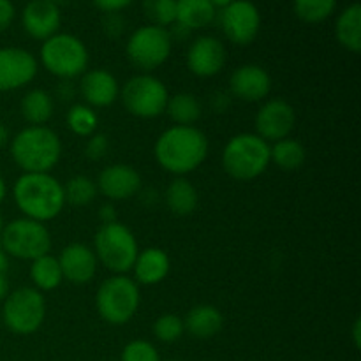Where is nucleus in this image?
I'll return each mask as SVG.
<instances>
[{
	"label": "nucleus",
	"mask_w": 361,
	"mask_h": 361,
	"mask_svg": "<svg viewBox=\"0 0 361 361\" xmlns=\"http://www.w3.org/2000/svg\"><path fill=\"white\" fill-rule=\"evenodd\" d=\"M208 137L194 126H173L157 137L154 155L164 171L185 176L196 171L208 155Z\"/></svg>",
	"instance_id": "f257e3e1"
},
{
	"label": "nucleus",
	"mask_w": 361,
	"mask_h": 361,
	"mask_svg": "<svg viewBox=\"0 0 361 361\" xmlns=\"http://www.w3.org/2000/svg\"><path fill=\"white\" fill-rule=\"evenodd\" d=\"M13 200L21 215L37 222H49L66 207L63 185L51 173H23L13 185Z\"/></svg>",
	"instance_id": "f03ea898"
},
{
	"label": "nucleus",
	"mask_w": 361,
	"mask_h": 361,
	"mask_svg": "<svg viewBox=\"0 0 361 361\" xmlns=\"http://www.w3.org/2000/svg\"><path fill=\"white\" fill-rule=\"evenodd\" d=\"M11 157L23 173H49L62 157V141L49 127L28 126L11 140Z\"/></svg>",
	"instance_id": "7ed1b4c3"
},
{
	"label": "nucleus",
	"mask_w": 361,
	"mask_h": 361,
	"mask_svg": "<svg viewBox=\"0 0 361 361\" xmlns=\"http://www.w3.org/2000/svg\"><path fill=\"white\" fill-rule=\"evenodd\" d=\"M270 162V143L252 133L236 134L222 150V168L231 178L240 182L261 176Z\"/></svg>",
	"instance_id": "20e7f679"
},
{
	"label": "nucleus",
	"mask_w": 361,
	"mask_h": 361,
	"mask_svg": "<svg viewBox=\"0 0 361 361\" xmlns=\"http://www.w3.org/2000/svg\"><path fill=\"white\" fill-rule=\"evenodd\" d=\"M141 303L140 284L127 275H111L99 286L95 307L102 321L111 326L127 324Z\"/></svg>",
	"instance_id": "39448f33"
},
{
	"label": "nucleus",
	"mask_w": 361,
	"mask_h": 361,
	"mask_svg": "<svg viewBox=\"0 0 361 361\" xmlns=\"http://www.w3.org/2000/svg\"><path fill=\"white\" fill-rule=\"evenodd\" d=\"M94 252L97 263L113 275H126L133 270L140 247L136 236L122 222L101 224L94 236Z\"/></svg>",
	"instance_id": "423d86ee"
},
{
	"label": "nucleus",
	"mask_w": 361,
	"mask_h": 361,
	"mask_svg": "<svg viewBox=\"0 0 361 361\" xmlns=\"http://www.w3.org/2000/svg\"><path fill=\"white\" fill-rule=\"evenodd\" d=\"M39 59L49 74L63 81L83 76L88 69L87 46L73 34H55L42 41Z\"/></svg>",
	"instance_id": "0eeeda50"
},
{
	"label": "nucleus",
	"mask_w": 361,
	"mask_h": 361,
	"mask_svg": "<svg viewBox=\"0 0 361 361\" xmlns=\"http://www.w3.org/2000/svg\"><path fill=\"white\" fill-rule=\"evenodd\" d=\"M4 252L14 259L34 261L51 252V233L46 224L32 219H13L0 231Z\"/></svg>",
	"instance_id": "6e6552de"
},
{
	"label": "nucleus",
	"mask_w": 361,
	"mask_h": 361,
	"mask_svg": "<svg viewBox=\"0 0 361 361\" xmlns=\"http://www.w3.org/2000/svg\"><path fill=\"white\" fill-rule=\"evenodd\" d=\"M46 317V300L35 288H18L2 302L0 321L16 335H32L42 326Z\"/></svg>",
	"instance_id": "1a4fd4ad"
},
{
	"label": "nucleus",
	"mask_w": 361,
	"mask_h": 361,
	"mask_svg": "<svg viewBox=\"0 0 361 361\" xmlns=\"http://www.w3.org/2000/svg\"><path fill=\"white\" fill-rule=\"evenodd\" d=\"M171 32L157 25H143L130 34L126 53L129 62L141 73L150 74L171 55Z\"/></svg>",
	"instance_id": "9d476101"
},
{
	"label": "nucleus",
	"mask_w": 361,
	"mask_h": 361,
	"mask_svg": "<svg viewBox=\"0 0 361 361\" xmlns=\"http://www.w3.org/2000/svg\"><path fill=\"white\" fill-rule=\"evenodd\" d=\"M127 111L137 118H157L166 111L169 92L159 78L141 73L129 78L120 90Z\"/></svg>",
	"instance_id": "9b49d317"
},
{
	"label": "nucleus",
	"mask_w": 361,
	"mask_h": 361,
	"mask_svg": "<svg viewBox=\"0 0 361 361\" xmlns=\"http://www.w3.org/2000/svg\"><path fill=\"white\" fill-rule=\"evenodd\" d=\"M221 28L233 44L249 46L259 34V9L250 0H235L222 7Z\"/></svg>",
	"instance_id": "f8f14e48"
},
{
	"label": "nucleus",
	"mask_w": 361,
	"mask_h": 361,
	"mask_svg": "<svg viewBox=\"0 0 361 361\" xmlns=\"http://www.w3.org/2000/svg\"><path fill=\"white\" fill-rule=\"evenodd\" d=\"M296 123L295 108L284 99H270L256 113V134L267 143H277L291 136Z\"/></svg>",
	"instance_id": "ddd939ff"
},
{
	"label": "nucleus",
	"mask_w": 361,
	"mask_h": 361,
	"mask_svg": "<svg viewBox=\"0 0 361 361\" xmlns=\"http://www.w3.org/2000/svg\"><path fill=\"white\" fill-rule=\"evenodd\" d=\"M37 74V59L16 46L0 48V92H13L32 83Z\"/></svg>",
	"instance_id": "4468645a"
},
{
	"label": "nucleus",
	"mask_w": 361,
	"mask_h": 361,
	"mask_svg": "<svg viewBox=\"0 0 361 361\" xmlns=\"http://www.w3.org/2000/svg\"><path fill=\"white\" fill-rule=\"evenodd\" d=\"M187 69L197 78H214L224 69L226 48L214 35L194 39L187 51Z\"/></svg>",
	"instance_id": "2eb2a0df"
},
{
	"label": "nucleus",
	"mask_w": 361,
	"mask_h": 361,
	"mask_svg": "<svg viewBox=\"0 0 361 361\" xmlns=\"http://www.w3.org/2000/svg\"><path fill=\"white\" fill-rule=\"evenodd\" d=\"M97 192L109 201H126L137 196L141 190V175L129 164H111L99 173Z\"/></svg>",
	"instance_id": "dca6fc26"
},
{
	"label": "nucleus",
	"mask_w": 361,
	"mask_h": 361,
	"mask_svg": "<svg viewBox=\"0 0 361 361\" xmlns=\"http://www.w3.org/2000/svg\"><path fill=\"white\" fill-rule=\"evenodd\" d=\"M271 92V76L257 63H245L229 76V95L243 102H259Z\"/></svg>",
	"instance_id": "f3484780"
},
{
	"label": "nucleus",
	"mask_w": 361,
	"mask_h": 361,
	"mask_svg": "<svg viewBox=\"0 0 361 361\" xmlns=\"http://www.w3.org/2000/svg\"><path fill=\"white\" fill-rule=\"evenodd\" d=\"M62 14L53 0H32L21 13V25L32 39L46 41L59 34Z\"/></svg>",
	"instance_id": "a211bd4d"
},
{
	"label": "nucleus",
	"mask_w": 361,
	"mask_h": 361,
	"mask_svg": "<svg viewBox=\"0 0 361 361\" xmlns=\"http://www.w3.org/2000/svg\"><path fill=\"white\" fill-rule=\"evenodd\" d=\"M56 259L62 268L63 281H69L71 284H88L97 274L99 263L94 249L85 243H71V245L63 247Z\"/></svg>",
	"instance_id": "6ab92c4d"
},
{
	"label": "nucleus",
	"mask_w": 361,
	"mask_h": 361,
	"mask_svg": "<svg viewBox=\"0 0 361 361\" xmlns=\"http://www.w3.org/2000/svg\"><path fill=\"white\" fill-rule=\"evenodd\" d=\"M80 92L90 108H108L120 97V85L109 71L90 69L81 76Z\"/></svg>",
	"instance_id": "aec40b11"
},
{
	"label": "nucleus",
	"mask_w": 361,
	"mask_h": 361,
	"mask_svg": "<svg viewBox=\"0 0 361 361\" xmlns=\"http://www.w3.org/2000/svg\"><path fill=\"white\" fill-rule=\"evenodd\" d=\"M171 261L168 252L161 247H147L137 252L134 261V281L143 286H157L168 277Z\"/></svg>",
	"instance_id": "412c9836"
},
{
	"label": "nucleus",
	"mask_w": 361,
	"mask_h": 361,
	"mask_svg": "<svg viewBox=\"0 0 361 361\" xmlns=\"http://www.w3.org/2000/svg\"><path fill=\"white\" fill-rule=\"evenodd\" d=\"M222 326H224V316L217 307L208 305V303L192 307L183 319V328L187 334L200 341L215 337L222 330Z\"/></svg>",
	"instance_id": "4be33fe9"
},
{
	"label": "nucleus",
	"mask_w": 361,
	"mask_h": 361,
	"mask_svg": "<svg viewBox=\"0 0 361 361\" xmlns=\"http://www.w3.org/2000/svg\"><path fill=\"white\" fill-rule=\"evenodd\" d=\"M217 7L210 0H176L175 23L185 30H200L215 20Z\"/></svg>",
	"instance_id": "5701e85b"
},
{
	"label": "nucleus",
	"mask_w": 361,
	"mask_h": 361,
	"mask_svg": "<svg viewBox=\"0 0 361 361\" xmlns=\"http://www.w3.org/2000/svg\"><path fill=\"white\" fill-rule=\"evenodd\" d=\"M164 201L168 204L169 212L178 217H187L192 214L200 203L197 189L185 178V176H176L168 185L164 194Z\"/></svg>",
	"instance_id": "b1692460"
},
{
	"label": "nucleus",
	"mask_w": 361,
	"mask_h": 361,
	"mask_svg": "<svg viewBox=\"0 0 361 361\" xmlns=\"http://www.w3.org/2000/svg\"><path fill=\"white\" fill-rule=\"evenodd\" d=\"M335 35L348 51H361V6L358 2L348 6L338 14L337 23H335Z\"/></svg>",
	"instance_id": "393cba45"
},
{
	"label": "nucleus",
	"mask_w": 361,
	"mask_h": 361,
	"mask_svg": "<svg viewBox=\"0 0 361 361\" xmlns=\"http://www.w3.org/2000/svg\"><path fill=\"white\" fill-rule=\"evenodd\" d=\"M20 111L30 126H46L53 116L51 95L42 88H32L21 99Z\"/></svg>",
	"instance_id": "a878e982"
},
{
	"label": "nucleus",
	"mask_w": 361,
	"mask_h": 361,
	"mask_svg": "<svg viewBox=\"0 0 361 361\" xmlns=\"http://www.w3.org/2000/svg\"><path fill=\"white\" fill-rule=\"evenodd\" d=\"M166 113L175 122V126H194L203 113L200 99L190 92H178L169 95Z\"/></svg>",
	"instance_id": "bb28decb"
},
{
	"label": "nucleus",
	"mask_w": 361,
	"mask_h": 361,
	"mask_svg": "<svg viewBox=\"0 0 361 361\" xmlns=\"http://www.w3.org/2000/svg\"><path fill=\"white\" fill-rule=\"evenodd\" d=\"M30 281L37 291H55L63 282L59 259L51 254L30 261Z\"/></svg>",
	"instance_id": "cd10ccee"
},
{
	"label": "nucleus",
	"mask_w": 361,
	"mask_h": 361,
	"mask_svg": "<svg viewBox=\"0 0 361 361\" xmlns=\"http://www.w3.org/2000/svg\"><path fill=\"white\" fill-rule=\"evenodd\" d=\"M305 147L298 140L286 137L270 145V161L282 171H296L305 164Z\"/></svg>",
	"instance_id": "c85d7f7f"
},
{
	"label": "nucleus",
	"mask_w": 361,
	"mask_h": 361,
	"mask_svg": "<svg viewBox=\"0 0 361 361\" xmlns=\"http://www.w3.org/2000/svg\"><path fill=\"white\" fill-rule=\"evenodd\" d=\"M66 123L76 136L90 137L99 127V116L88 104H73L66 115Z\"/></svg>",
	"instance_id": "c756f323"
},
{
	"label": "nucleus",
	"mask_w": 361,
	"mask_h": 361,
	"mask_svg": "<svg viewBox=\"0 0 361 361\" xmlns=\"http://www.w3.org/2000/svg\"><path fill=\"white\" fill-rule=\"evenodd\" d=\"M63 194H66V203L73 207H87L97 196V185L90 176L76 175L67 180L63 185Z\"/></svg>",
	"instance_id": "7c9ffc66"
},
{
	"label": "nucleus",
	"mask_w": 361,
	"mask_h": 361,
	"mask_svg": "<svg viewBox=\"0 0 361 361\" xmlns=\"http://www.w3.org/2000/svg\"><path fill=\"white\" fill-rule=\"evenodd\" d=\"M293 7L305 23H323L334 14L337 0H293Z\"/></svg>",
	"instance_id": "2f4dec72"
},
{
	"label": "nucleus",
	"mask_w": 361,
	"mask_h": 361,
	"mask_svg": "<svg viewBox=\"0 0 361 361\" xmlns=\"http://www.w3.org/2000/svg\"><path fill=\"white\" fill-rule=\"evenodd\" d=\"M143 11L150 25L166 28L175 23L176 0H143Z\"/></svg>",
	"instance_id": "473e14b6"
},
{
	"label": "nucleus",
	"mask_w": 361,
	"mask_h": 361,
	"mask_svg": "<svg viewBox=\"0 0 361 361\" xmlns=\"http://www.w3.org/2000/svg\"><path fill=\"white\" fill-rule=\"evenodd\" d=\"M183 334H185L183 319L176 314H162L155 319L154 335L157 341L164 342V344H173V342L180 341Z\"/></svg>",
	"instance_id": "72a5a7b5"
},
{
	"label": "nucleus",
	"mask_w": 361,
	"mask_h": 361,
	"mask_svg": "<svg viewBox=\"0 0 361 361\" xmlns=\"http://www.w3.org/2000/svg\"><path fill=\"white\" fill-rule=\"evenodd\" d=\"M120 361H161V355L148 341H133L123 348Z\"/></svg>",
	"instance_id": "f704fd0d"
},
{
	"label": "nucleus",
	"mask_w": 361,
	"mask_h": 361,
	"mask_svg": "<svg viewBox=\"0 0 361 361\" xmlns=\"http://www.w3.org/2000/svg\"><path fill=\"white\" fill-rule=\"evenodd\" d=\"M108 150L109 141L104 134H92V136L88 137L87 145H85V155H87V159H90V161H101V159L108 154Z\"/></svg>",
	"instance_id": "c9c22d12"
},
{
	"label": "nucleus",
	"mask_w": 361,
	"mask_h": 361,
	"mask_svg": "<svg viewBox=\"0 0 361 361\" xmlns=\"http://www.w3.org/2000/svg\"><path fill=\"white\" fill-rule=\"evenodd\" d=\"M14 16H16L14 4L11 0H0V34L13 25Z\"/></svg>",
	"instance_id": "e433bc0d"
},
{
	"label": "nucleus",
	"mask_w": 361,
	"mask_h": 361,
	"mask_svg": "<svg viewBox=\"0 0 361 361\" xmlns=\"http://www.w3.org/2000/svg\"><path fill=\"white\" fill-rule=\"evenodd\" d=\"M133 2L134 0H94L95 6L108 14L120 13V11L126 9V7H129Z\"/></svg>",
	"instance_id": "4c0bfd02"
},
{
	"label": "nucleus",
	"mask_w": 361,
	"mask_h": 361,
	"mask_svg": "<svg viewBox=\"0 0 361 361\" xmlns=\"http://www.w3.org/2000/svg\"><path fill=\"white\" fill-rule=\"evenodd\" d=\"M123 18L116 16V13L108 14V18L104 20V32L109 37H118L123 32Z\"/></svg>",
	"instance_id": "58836bf2"
},
{
	"label": "nucleus",
	"mask_w": 361,
	"mask_h": 361,
	"mask_svg": "<svg viewBox=\"0 0 361 361\" xmlns=\"http://www.w3.org/2000/svg\"><path fill=\"white\" fill-rule=\"evenodd\" d=\"M99 221H101L102 224L116 222V208L113 207V203H106L99 208Z\"/></svg>",
	"instance_id": "ea45409f"
},
{
	"label": "nucleus",
	"mask_w": 361,
	"mask_h": 361,
	"mask_svg": "<svg viewBox=\"0 0 361 361\" xmlns=\"http://www.w3.org/2000/svg\"><path fill=\"white\" fill-rule=\"evenodd\" d=\"M229 97H231V95L217 92V94L214 95V99H212V108L217 113H224V109H228L229 106Z\"/></svg>",
	"instance_id": "a19ab883"
},
{
	"label": "nucleus",
	"mask_w": 361,
	"mask_h": 361,
	"mask_svg": "<svg viewBox=\"0 0 361 361\" xmlns=\"http://www.w3.org/2000/svg\"><path fill=\"white\" fill-rule=\"evenodd\" d=\"M351 335H353V344H355L356 349H360L361 348V319L360 317H356L355 323H353Z\"/></svg>",
	"instance_id": "79ce46f5"
},
{
	"label": "nucleus",
	"mask_w": 361,
	"mask_h": 361,
	"mask_svg": "<svg viewBox=\"0 0 361 361\" xmlns=\"http://www.w3.org/2000/svg\"><path fill=\"white\" fill-rule=\"evenodd\" d=\"M7 295H9V281H7V274H0V302H4Z\"/></svg>",
	"instance_id": "37998d69"
},
{
	"label": "nucleus",
	"mask_w": 361,
	"mask_h": 361,
	"mask_svg": "<svg viewBox=\"0 0 361 361\" xmlns=\"http://www.w3.org/2000/svg\"><path fill=\"white\" fill-rule=\"evenodd\" d=\"M9 143V129L6 127V123L0 122V148H4Z\"/></svg>",
	"instance_id": "c03bdc74"
},
{
	"label": "nucleus",
	"mask_w": 361,
	"mask_h": 361,
	"mask_svg": "<svg viewBox=\"0 0 361 361\" xmlns=\"http://www.w3.org/2000/svg\"><path fill=\"white\" fill-rule=\"evenodd\" d=\"M7 268H9V259H7V254L0 252V274H7Z\"/></svg>",
	"instance_id": "a18cd8bd"
},
{
	"label": "nucleus",
	"mask_w": 361,
	"mask_h": 361,
	"mask_svg": "<svg viewBox=\"0 0 361 361\" xmlns=\"http://www.w3.org/2000/svg\"><path fill=\"white\" fill-rule=\"evenodd\" d=\"M7 196V185H6V180H4V176L0 175V203H2L4 200H6Z\"/></svg>",
	"instance_id": "49530a36"
},
{
	"label": "nucleus",
	"mask_w": 361,
	"mask_h": 361,
	"mask_svg": "<svg viewBox=\"0 0 361 361\" xmlns=\"http://www.w3.org/2000/svg\"><path fill=\"white\" fill-rule=\"evenodd\" d=\"M210 2L214 4L215 7H226V6H228V4L235 2V0H210Z\"/></svg>",
	"instance_id": "de8ad7c7"
},
{
	"label": "nucleus",
	"mask_w": 361,
	"mask_h": 361,
	"mask_svg": "<svg viewBox=\"0 0 361 361\" xmlns=\"http://www.w3.org/2000/svg\"><path fill=\"white\" fill-rule=\"evenodd\" d=\"M2 228H4V221H2V215H0V231H2Z\"/></svg>",
	"instance_id": "09e8293b"
},
{
	"label": "nucleus",
	"mask_w": 361,
	"mask_h": 361,
	"mask_svg": "<svg viewBox=\"0 0 361 361\" xmlns=\"http://www.w3.org/2000/svg\"><path fill=\"white\" fill-rule=\"evenodd\" d=\"M0 252H4V249H2V242H0Z\"/></svg>",
	"instance_id": "8fccbe9b"
},
{
	"label": "nucleus",
	"mask_w": 361,
	"mask_h": 361,
	"mask_svg": "<svg viewBox=\"0 0 361 361\" xmlns=\"http://www.w3.org/2000/svg\"><path fill=\"white\" fill-rule=\"evenodd\" d=\"M168 361H178V360H168Z\"/></svg>",
	"instance_id": "3c124183"
},
{
	"label": "nucleus",
	"mask_w": 361,
	"mask_h": 361,
	"mask_svg": "<svg viewBox=\"0 0 361 361\" xmlns=\"http://www.w3.org/2000/svg\"><path fill=\"white\" fill-rule=\"evenodd\" d=\"M0 323H2V321H0Z\"/></svg>",
	"instance_id": "603ef678"
}]
</instances>
